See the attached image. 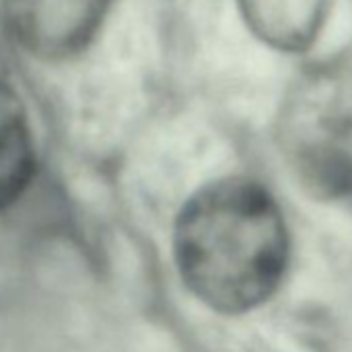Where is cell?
I'll list each match as a JSON object with an SVG mask.
<instances>
[{
    "label": "cell",
    "instance_id": "cell-3",
    "mask_svg": "<svg viewBox=\"0 0 352 352\" xmlns=\"http://www.w3.org/2000/svg\"><path fill=\"white\" fill-rule=\"evenodd\" d=\"M17 42L42 58H67L96 36L108 0H0Z\"/></svg>",
    "mask_w": 352,
    "mask_h": 352
},
{
    "label": "cell",
    "instance_id": "cell-5",
    "mask_svg": "<svg viewBox=\"0 0 352 352\" xmlns=\"http://www.w3.org/2000/svg\"><path fill=\"white\" fill-rule=\"evenodd\" d=\"M36 170L28 112L17 91L0 81V210L15 204Z\"/></svg>",
    "mask_w": 352,
    "mask_h": 352
},
{
    "label": "cell",
    "instance_id": "cell-1",
    "mask_svg": "<svg viewBox=\"0 0 352 352\" xmlns=\"http://www.w3.org/2000/svg\"><path fill=\"white\" fill-rule=\"evenodd\" d=\"M288 228L270 191L228 176L187 199L174 224V257L183 282L218 313L263 305L288 265Z\"/></svg>",
    "mask_w": 352,
    "mask_h": 352
},
{
    "label": "cell",
    "instance_id": "cell-4",
    "mask_svg": "<svg viewBox=\"0 0 352 352\" xmlns=\"http://www.w3.org/2000/svg\"><path fill=\"white\" fill-rule=\"evenodd\" d=\"M251 32L282 52L309 48L325 21L329 0H239Z\"/></svg>",
    "mask_w": 352,
    "mask_h": 352
},
{
    "label": "cell",
    "instance_id": "cell-2",
    "mask_svg": "<svg viewBox=\"0 0 352 352\" xmlns=\"http://www.w3.org/2000/svg\"><path fill=\"white\" fill-rule=\"evenodd\" d=\"M278 145L300 187L319 201L352 199V71L307 69L288 89L276 124Z\"/></svg>",
    "mask_w": 352,
    "mask_h": 352
}]
</instances>
